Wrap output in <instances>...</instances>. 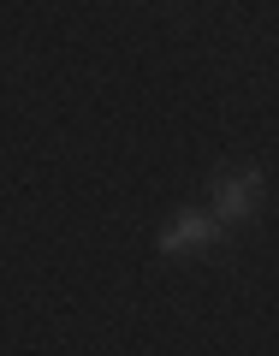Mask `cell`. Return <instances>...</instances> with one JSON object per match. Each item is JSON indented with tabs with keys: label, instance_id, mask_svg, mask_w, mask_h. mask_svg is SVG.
I'll use <instances>...</instances> for the list:
<instances>
[{
	"label": "cell",
	"instance_id": "obj_1",
	"mask_svg": "<svg viewBox=\"0 0 279 356\" xmlns=\"http://www.w3.org/2000/svg\"><path fill=\"white\" fill-rule=\"evenodd\" d=\"M267 202V172L262 166H220L208 178V214L220 226H250Z\"/></svg>",
	"mask_w": 279,
	"mask_h": 356
},
{
	"label": "cell",
	"instance_id": "obj_2",
	"mask_svg": "<svg viewBox=\"0 0 279 356\" xmlns=\"http://www.w3.org/2000/svg\"><path fill=\"white\" fill-rule=\"evenodd\" d=\"M220 220L208 214V208H178L173 220L161 226V238H154V255L161 261H191V255H208L220 243Z\"/></svg>",
	"mask_w": 279,
	"mask_h": 356
}]
</instances>
